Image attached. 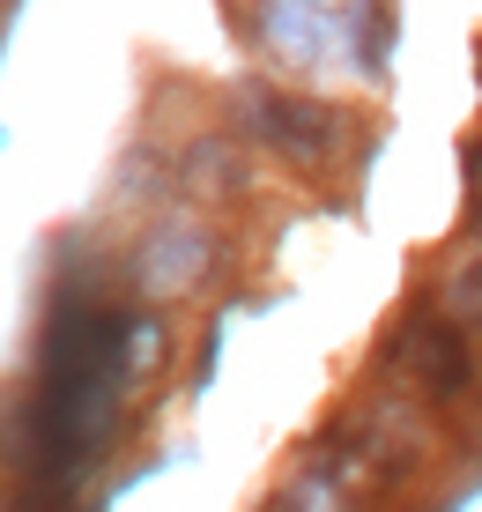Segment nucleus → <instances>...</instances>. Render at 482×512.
<instances>
[{
  "mask_svg": "<svg viewBox=\"0 0 482 512\" xmlns=\"http://www.w3.org/2000/svg\"><path fill=\"white\" fill-rule=\"evenodd\" d=\"M386 372L416 379L431 401H468L475 394V349H468V327L438 305H408L394 334H386Z\"/></svg>",
  "mask_w": 482,
  "mask_h": 512,
  "instance_id": "1",
  "label": "nucleus"
},
{
  "mask_svg": "<svg viewBox=\"0 0 482 512\" xmlns=\"http://www.w3.org/2000/svg\"><path fill=\"white\" fill-rule=\"evenodd\" d=\"M245 104V127H253L275 156H290L297 171H327L349 141V112L342 104H319V97H297V90H267V82H245L238 90Z\"/></svg>",
  "mask_w": 482,
  "mask_h": 512,
  "instance_id": "2",
  "label": "nucleus"
},
{
  "mask_svg": "<svg viewBox=\"0 0 482 512\" xmlns=\"http://www.w3.org/2000/svg\"><path fill=\"white\" fill-rule=\"evenodd\" d=\"M245 171H253V164H245V149H238V141H223V134H201L186 149V186L193 193H245Z\"/></svg>",
  "mask_w": 482,
  "mask_h": 512,
  "instance_id": "3",
  "label": "nucleus"
},
{
  "mask_svg": "<svg viewBox=\"0 0 482 512\" xmlns=\"http://www.w3.org/2000/svg\"><path fill=\"white\" fill-rule=\"evenodd\" d=\"M342 15H349V38H356V67L379 75L386 67V0H342Z\"/></svg>",
  "mask_w": 482,
  "mask_h": 512,
  "instance_id": "4",
  "label": "nucleus"
},
{
  "mask_svg": "<svg viewBox=\"0 0 482 512\" xmlns=\"http://www.w3.org/2000/svg\"><path fill=\"white\" fill-rule=\"evenodd\" d=\"M445 312H453L460 327H475V334H482V260H468V268L445 275Z\"/></svg>",
  "mask_w": 482,
  "mask_h": 512,
  "instance_id": "5",
  "label": "nucleus"
},
{
  "mask_svg": "<svg viewBox=\"0 0 482 512\" xmlns=\"http://www.w3.org/2000/svg\"><path fill=\"white\" fill-rule=\"evenodd\" d=\"M468 231H475V245H482V186H475V201H468Z\"/></svg>",
  "mask_w": 482,
  "mask_h": 512,
  "instance_id": "6",
  "label": "nucleus"
}]
</instances>
